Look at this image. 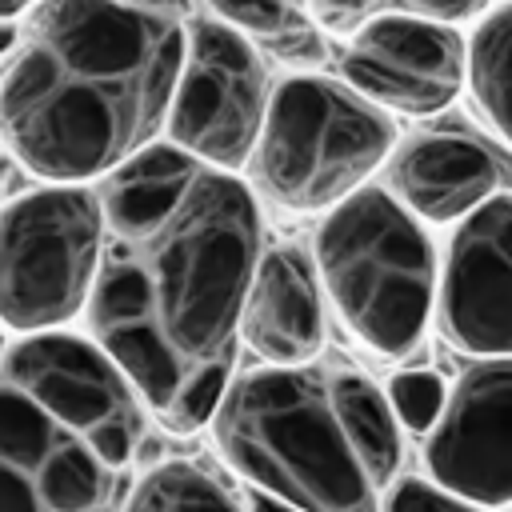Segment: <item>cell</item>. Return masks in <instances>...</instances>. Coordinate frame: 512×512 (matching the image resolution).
Segmentation results:
<instances>
[{
  "instance_id": "obj_21",
  "label": "cell",
  "mask_w": 512,
  "mask_h": 512,
  "mask_svg": "<svg viewBox=\"0 0 512 512\" xmlns=\"http://www.w3.org/2000/svg\"><path fill=\"white\" fill-rule=\"evenodd\" d=\"M248 512H296V508L284 504V500H276V496H268V492L248 488Z\"/></svg>"
},
{
  "instance_id": "obj_1",
  "label": "cell",
  "mask_w": 512,
  "mask_h": 512,
  "mask_svg": "<svg viewBox=\"0 0 512 512\" xmlns=\"http://www.w3.org/2000/svg\"><path fill=\"white\" fill-rule=\"evenodd\" d=\"M104 260L88 336L168 432L212 420L232 384L244 300L260 268V212L244 180L180 144H152L100 176Z\"/></svg>"
},
{
  "instance_id": "obj_16",
  "label": "cell",
  "mask_w": 512,
  "mask_h": 512,
  "mask_svg": "<svg viewBox=\"0 0 512 512\" xmlns=\"http://www.w3.org/2000/svg\"><path fill=\"white\" fill-rule=\"evenodd\" d=\"M468 80L488 120L512 140V4L484 16L468 44Z\"/></svg>"
},
{
  "instance_id": "obj_3",
  "label": "cell",
  "mask_w": 512,
  "mask_h": 512,
  "mask_svg": "<svg viewBox=\"0 0 512 512\" xmlns=\"http://www.w3.org/2000/svg\"><path fill=\"white\" fill-rule=\"evenodd\" d=\"M148 404L112 352L60 328L8 340L0 512H124Z\"/></svg>"
},
{
  "instance_id": "obj_19",
  "label": "cell",
  "mask_w": 512,
  "mask_h": 512,
  "mask_svg": "<svg viewBox=\"0 0 512 512\" xmlns=\"http://www.w3.org/2000/svg\"><path fill=\"white\" fill-rule=\"evenodd\" d=\"M308 4H312V16L320 28L348 32V28H360L380 0H308Z\"/></svg>"
},
{
  "instance_id": "obj_23",
  "label": "cell",
  "mask_w": 512,
  "mask_h": 512,
  "mask_svg": "<svg viewBox=\"0 0 512 512\" xmlns=\"http://www.w3.org/2000/svg\"><path fill=\"white\" fill-rule=\"evenodd\" d=\"M296 4H304V0H296Z\"/></svg>"
},
{
  "instance_id": "obj_8",
  "label": "cell",
  "mask_w": 512,
  "mask_h": 512,
  "mask_svg": "<svg viewBox=\"0 0 512 512\" xmlns=\"http://www.w3.org/2000/svg\"><path fill=\"white\" fill-rule=\"evenodd\" d=\"M268 72L256 40L220 16H192L168 140L216 168H244L268 120Z\"/></svg>"
},
{
  "instance_id": "obj_5",
  "label": "cell",
  "mask_w": 512,
  "mask_h": 512,
  "mask_svg": "<svg viewBox=\"0 0 512 512\" xmlns=\"http://www.w3.org/2000/svg\"><path fill=\"white\" fill-rule=\"evenodd\" d=\"M316 268L344 328L384 360L420 352L440 304V264L392 188H360L316 228Z\"/></svg>"
},
{
  "instance_id": "obj_4",
  "label": "cell",
  "mask_w": 512,
  "mask_h": 512,
  "mask_svg": "<svg viewBox=\"0 0 512 512\" xmlns=\"http://www.w3.org/2000/svg\"><path fill=\"white\" fill-rule=\"evenodd\" d=\"M220 460L296 512H380L400 476L404 436L388 388L344 364L240 372L212 420Z\"/></svg>"
},
{
  "instance_id": "obj_13",
  "label": "cell",
  "mask_w": 512,
  "mask_h": 512,
  "mask_svg": "<svg viewBox=\"0 0 512 512\" xmlns=\"http://www.w3.org/2000/svg\"><path fill=\"white\" fill-rule=\"evenodd\" d=\"M316 260L300 248H268L252 276L240 340L264 364H308L320 356L328 336L324 296L316 280Z\"/></svg>"
},
{
  "instance_id": "obj_15",
  "label": "cell",
  "mask_w": 512,
  "mask_h": 512,
  "mask_svg": "<svg viewBox=\"0 0 512 512\" xmlns=\"http://www.w3.org/2000/svg\"><path fill=\"white\" fill-rule=\"evenodd\" d=\"M124 512H248V500L196 460H164L140 472Z\"/></svg>"
},
{
  "instance_id": "obj_6",
  "label": "cell",
  "mask_w": 512,
  "mask_h": 512,
  "mask_svg": "<svg viewBox=\"0 0 512 512\" xmlns=\"http://www.w3.org/2000/svg\"><path fill=\"white\" fill-rule=\"evenodd\" d=\"M392 148L396 124L384 104L324 76H288L272 92L248 168L272 204L324 212L360 192Z\"/></svg>"
},
{
  "instance_id": "obj_18",
  "label": "cell",
  "mask_w": 512,
  "mask_h": 512,
  "mask_svg": "<svg viewBox=\"0 0 512 512\" xmlns=\"http://www.w3.org/2000/svg\"><path fill=\"white\" fill-rule=\"evenodd\" d=\"M380 512H484V508L472 504L468 496L452 492L448 484H440L428 472H400L388 484Z\"/></svg>"
},
{
  "instance_id": "obj_22",
  "label": "cell",
  "mask_w": 512,
  "mask_h": 512,
  "mask_svg": "<svg viewBox=\"0 0 512 512\" xmlns=\"http://www.w3.org/2000/svg\"><path fill=\"white\" fill-rule=\"evenodd\" d=\"M32 4H36V0H0V12L12 20V16H20V12H24V8H32Z\"/></svg>"
},
{
  "instance_id": "obj_12",
  "label": "cell",
  "mask_w": 512,
  "mask_h": 512,
  "mask_svg": "<svg viewBox=\"0 0 512 512\" xmlns=\"http://www.w3.org/2000/svg\"><path fill=\"white\" fill-rule=\"evenodd\" d=\"M388 188L424 220H468L488 200L512 192V156L464 128H428L388 156Z\"/></svg>"
},
{
  "instance_id": "obj_7",
  "label": "cell",
  "mask_w": 512,
  "mask_h": 512,
  "mask_svg": "<svg viewBox=\"0 0 512 512\" xmlns=\"http://www.w3.org/2000/svg\"><path fill=\"white\" fill-rule=\"evenodd\" d=\"M104 192L44 184L4 204L0 300L12 336L48 332L88 312L104 260Z\"/></svg>"
},
{
  "instance_id": "obj_9",
  "label": "cell",
  "mask_w": 512,
  "mask_h": 512,
  "mask_svg": "<svg viewBox=\"0 0 512 512\" xmlns=\"http://www.w3.org/2000/svg\"><path fill=\"white\" fill-rule=\"evenodd\" d=\"M424 472L480 508L512 504V356L472 360L420 436Z\"/></svg>"
},
{
  "instance_id": "obj_14",
  "label": "cell",
  "mask_w": 512,
  "mask_h": 512,
  "mask_svg": "<svg viewBox=\"0 0 512 512\" xmlns=\"http://www.w3.org/2000/svg\"><path fill=\"white\" fill-rule=\"evenodd\" d=\"M212 16L240 28L248 40L268 48L280 60L296 64H320L328 56V44L316 28V16L304 12L296 0H204Z\"/></svg>"
},
{
  "instance_id": "obj_11",
  "label": "cell",
  "mask_w": 512,
  "mask_h": 512,
  "mask_svg": "<svg viewBox=\"0 0 512 512\" xmlns=\"http://www.w3.org/2000/svg\"><path fill=\"white\" fill-rule=\"evenodd\" d=\"M436 320L460 356H512V192L456 228L440 268Z\"/></svg>"
},
{
  "instance_id": "obj_20",
  "label": "cell",
  "mask_w": 512,
  "mask_h": 512,
  "mask_svg": "<svg viewBox=\"0 0 512 512\" xmlns=\"http://www.w3.org/2000/svg\"><path fill=\"white\" fill-rule=\"evenodd\" d=\"M396 4H400V8H408V12H420V16H436V20L456 24V20L476 16L488 0H396Z\"/></svg>"
},
{
  "instance_id": "obj_2",
  "label": "cell",
  "mask_w": 512,
  "mask_h": 512,
  "mask_svg": "<svg viewBox=\"0 0 512 512\" xmlns=\"http://www.w3.org/2000/svg\"><path fill=\"white\" fill-rule=\"evenodd\" d=\"M188 0H36L4 52V144L88 184L156 144L188 56Z\"/></svg>"
},
{
  "instance_id": "obj_10",
  "label": "cell",
  "mask_w": 512,
  "mask_h": 512,
  "mask_svg": "<svg viewBox=\"0 0 512 512\" xmlns=\"http://www.w3.org/2000/svg\"><path fill=\"white\" fill-rule=\"evenodd\" d=\"M340 72L356 92L384 108L432 116L456 100L468 76V48L448 20L400 8L368 16L352 32Z\"/></svg>"
},
{
  "instance_id": "obj_24",
  "label": "cell",
  "mask_w": 512,
  "mask_h": 512,
  "mask_svg": "<svg viewBox=\"0 0 512 512\" xmlns=\"http://www.w3.org/2000/svg\"><path fill=\"white\" fill-rule=\"evenodd\" d=\"M508 512H512V504H508Z\"/></svg>"
},
{
  "instance_id": "obj_17",
  "label": "cell",
  "mask_w": 512,
  "mask_h": 512,
  "mask_svg": "<svg viewBox=\"0 0 512 512\" xmlns=\"http://www.w3.org/2000/svg\"><path fill=\"white\" fill-rule=\"evenodd\" d=\"M384 388H388V400H392L400 424L416 436H424L448 404V384L432 368H400Z\"/></svg>"
}]
</instances>
